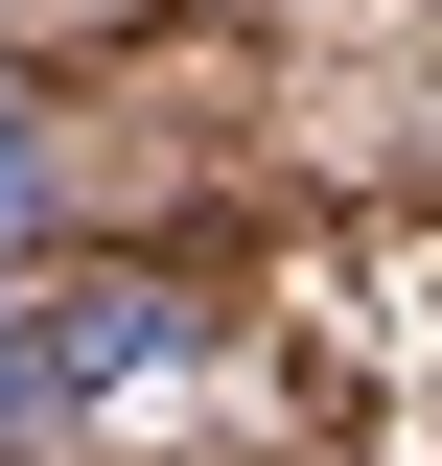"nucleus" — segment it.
<instances>
[{"label":"nucleus","mask_w":442,"mask_h":466,"mask_svg":"<svg viewBox=\"0 0 442 466\" xmlns=\"http://www.w3.org/2000/svg\"><path fill=\"white\" fill-rule=\"evenodd\" d=\"M0 233H47V116L0 94Z\"/></svg>","instance_id":"1"}]
</instances>
